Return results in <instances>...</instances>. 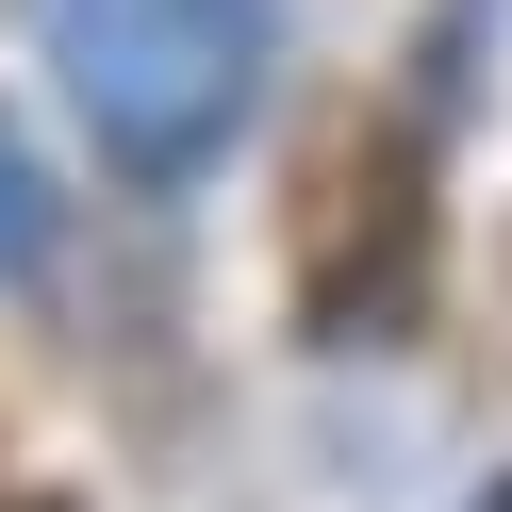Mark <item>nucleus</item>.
<instances>
[{
  "label": "nucleus",
  "mask_w": 512,
  "mask_h": 512,
  "mask_svg": "<svg viewBox=\"0 0 512 512\" xmlns=\"http://www.w3.org/2000/svg\"><path fill=\"white\" fill-rule=\"evenodd\" d=\"M463 512H512V479H496V496H463Z\"/></svg>",
  "instance_id": "nucleus-4"
},
{
  "label": "nucleus",
  "mask_w": 512,
  "mask_h": 512,
  "mask_svg": "<svg viewBox=\"0 0 512 512\" xmlns=\"http://www.w3.org/2000/svg\"><path fill=\"white\" fill-rule=\"evenodd\" d=\"M34 50L67 83V116L100 133V166L166 199V182H199L248 133L281 0H34Z\"/></svg>",
  "instance_id": "nucleus-1"
},
{
  "label": "nucleus",
  "mask_w": 512,
  "mask_h": 512,
  "mask_svg": "<svg viewBox=\"0 0 512 512\" xmlns=\"http://www.w3.org/2000/svg\"><path fill=\"white\" fill-rule=\"evenodd\" d=\"M430 298V133L347 116L298 182V331L314 347H397Z\"/></svg>",
  "instance_id": "nucleus-2"
},
{
  "label": "nucleus",
  "mask_w": 512,
  "mask_h": 512,
  "mask_svg": "<svg viewBox=\"0 0 512 512\" xmlns=\"http://www.w3.org/2000/svg\"><path fill=\"white\" fill-rule=\"evenodd\" d=\"M50 248H67V199H50V166H34V133L0 116V298H17V281H34Z\"/></svg>",
  "instance_id": "nucleus-3"
}]
</instances>
